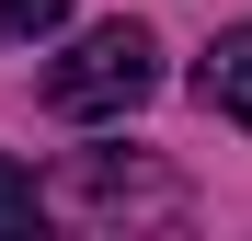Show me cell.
<instances>
[{
  "mask_svg": "<svg viewBox=\"0 0 252 241\" xmlns=\"http://www.w3.org/2000/svg\"><path fill=\"white\" fill-rule=\"evenodd\" d=\"M160 92V46H149V23H92L80 46L46 69V103L69 115V127H103V115H138Z\"/></svg>",
  "mask_w": 252,
  "mask_h": 241,
  "instance_id": "cell-1",
  "label": "cell"
},
{
  "mask_svg": "<svg viewBox=\"0 0 252 241\" xmlns=\"http://www.w3.org/2000/svg\"><path fill=\"white\" fill-rule=\"evenodd\" d=\"M34 207H46L34 172H23V161H0V230H34Z\"/></svg>",
  "mask_w": 252,
  "mask_h": 241,
  "instance_id": "cell-3",
  "label": "cell"
},
{
  "mask_svg": "<svg viewBox=\"0 0 252 241\" xmlns=\"http://www.w3.org/2000/svg\"><path fill=\"white\" fill-rule=\"evenodd\" d=\"M195 92H206V115L252 127V23H241V34H218V46L195 58Z\"/></svg>",
  "mask_w": 252,
  "mask_h": 241,
  "instance_id": "cell-2",
  "label": "cell"
},
{
  "mask_svg": "<svg viewBox=\"0 0 252 241\" xmlns=\"http://www.w3.org/2000/svg\"><path fill=\"white\" fill-rule=\"evenodd\" d=\"M69 0H0V34H58Z\"/></svg>",
  "mask_w": 252,
  "mask_h": 241,
  "instance_id": "cell-4",
  "label": "cell"
}]
</instances>
